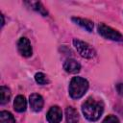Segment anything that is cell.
Segmentation results:
<instances>
[{"instance_id": "2", "label": "cell", "mask_w": 123, "mask_h": 123, "mask_svg": "<svg viewBox=\"0 0 123 123\" xmlns=\"http://www.w3.org/2000/svg\"><path fill=\"white\" fill-rule=\"evenodd\" d=\"M88 89V82L82 77H73L69 84V95L73 99H79Z\"/></svg>"}, {"instance_id": "5", "label": "cell", "mask_w": 123, "mask_h": 123, "mask_svg": "<svg viewBox=\"0 0 123 123\" xmlns=\"http://www.w3.org/2000/svg\"><path fill=\"white\" fill-rule=\"evenodd\" d=\"M62 118V109L58 106H53L50 108L46 114V119L49 123H60Z\"/></svg>"}, {"instance_id": "13", "label": "cell", "mask_w": 123, "mask_h": 123, "mask_svg": "<svg viewBox=\"0 0 123 123\" xmlns=\"http://www.w3.org/2000/svg\"><path fill=\"white\" fill-rule=\"evenodd\" d=\"M0 123H15V119L11 112L2 111L0 112Z\"/></svg>"}, {"instance_id": "16", "label": "cell", "mask_w": 123, "mask_h": 123, "mask_svg": "<svg viewBox=\"0 0 123 123\" xmlns=\"http://www.w3.org/2000/svg\"><path fill=\"white\" fill-rule=\"evenodd\" d=\"M102 123H120V122H119V119L116 116H114V115H108L103 120Z\"/></svg>"}, {"instance_id": "14", "label": "cell", "mask_w": 123, "mask_h": 123, "mask_svg": "<svg viewBox=\"0 0 123 123\" xmlns=\"http://www.w3.org/2000/svg\"><path fill=\"white\" fill-rule=\"evenodd\" d=\"M30 6L32 7L33 10H35L36 12L40 13L41 15H43V16L48 15V12L46 11V9L43 7V5L40 2H30Z\"/></svg>"}, {"instance_id": "9", "label": "cell", "mask_w": 123, "mask_h": 123, "mask_svg": "<svg viewBox=\"0 0 123 123\" xmlns=\"http://www.w3.org/2000/svg\"><path fill=\"white\" fill-rule=\"evenodd\" d=\"M72 21L79 25L80 27L84 28L85 30H86L87 32H91L92 29H93V22L88 20V19H86V18H81V17H72L71 18Z\"/></svg>"}, {"instance_id": "3", "label": "cell", "mask_w": 123, "mask_h": 123, "mask_svg": "<svg viewBox=\"0 0 123 123\" xmlns=\"http://www.w3.org/2000/svg\"><path fill=\"white\" fill-rule=\"evenodd\" d=\"M98 33L107 39L113 41H123V36L117 30L107 26L104 23H100L98 25Z\"/></svg>"}, {"instance_id": "7", "label": "cell", "mask_w": 123, "mask_h": 123, "mask_svg": "<svg viewBox=\"0 0 123 123\" xmlns=\"http://www.w3.org/2000/svg\"><path fill=\"white\" fill-rule=\"evenodd\" d=\"M29 103H30V107L34 111H40L43 108V98L41 95L37 94V93H33L30 95L29 97Z\"/></svg>"}, {"instance_id": "10", "label": "cell", "mask_w": 123, "mask_h": 123, "mask_svg": "<svg viewBox=\"0 0 123 123\" xmlns=\"http://www.w3.org/2000/svg\"><path fill=\"white\" fill-rule=\"evenodd\" d=\"M13 107H14V110L18 112H23L26 111V108H27V102H26V99L23 95H17L14 99V102H13Z\"/></svg>"}, {"instance_id": "6", "label": "cell", "mask_w": 123, "mask_h": 123, "mask_svg": "<svg viewBox=\"0 0 123 123\" xmlns=\"http://www.w3.org/2000/svg\"><path fill=\"white\" fill-rule=\"evenodd\" d=\"M17 48L19 53L23 56V57H31L33 54V50H32V46L31 43L29 41L28 38L26 37H20L18 42H17Z\"/></svg>"}, {"instance_id": "1", "label": "cell", "mask_w": 123, "mask_h": 123, "mask_svg": "<svg viewBox=\"0 0 123 123\" xmlns=\"http://www.w3.org/2000/svg\"><path fill=\"white\" fill-rule=\"evenodd\" d=\"M104 111V103L102 100L87 98L82 105V112L88 121H97Z\"/></svg>"}, {"instance_id": "11", "label": "cell", "mask_w": 123, "mask_h": 123, "mask_svg": "<svg viewBox=\"0 0 123 123\" xmlns=\"http://www.w3.org/2000/svg\"><path fill=\"white\" fill-rule=\"evenodd\" d=\"M65 116L67 123H78L79 122V114L77 111L72 107H67L65 110Z\"/></svg>"}, {"instance_id": "18", "label": "cell", "mask_w": 123, "mask_h": 123, "mask_svg": "<svg viewBox=\"0 0 123 123\" xmlns=\"http://www.w3.org/2000/svg\"><path fill=\"white\" fill-rule=\"evenodd\" d=\"M1 18H2V23H1V26H3V25H4V16H3V14H1Z\"/></svg>"}, {"instance_id": "15", "label": "cell", "mask_w": 123, "mask_h": 123, "mask_svg": "<svg viewBox=\"0 0 123 123\" xmlns=\"http://www.w3.org/2000/svg\"><path fill=\"white\" fill-rule=\"evenodd\" d=\"M35 80H36V82H37L38 85H41V86L46 85V84L49 83V81H48V79H47V76H46L44 73H42V72H37V73L35 75Z\"/></svg>"}, {"instance_id": "8", "label": "cell", "mask_w": 123, "mask_h": 123, "mask_svg": "<svg viewBox=\"0 0 123 123\" xmlns=\"http://www.w3.org/2000/svg\"><path fill=\"white\" fill-rule=\"evenodd\" d=\"M63 69L67 73L76 74L81 70V64L74 59H66L63 62Z\"/></svg>"}, {"instance_id": "12", "label": "cell", "mask_w": 123, "mask_h": 123, "mask_svg": "<svg viewBox=\"0 0 123 123\" xmlns=\"http://www.w3.org/2000/svg\"><path fill=\"white\" fill-rule=\"evenodd\" d=\"M11 96H12V93H11L10 88L5 86H1V87H0V104L1 105L7 104L10 101Z\"/></svg>"}, {"instance_id": "17", "label": "cell", "mask_w": 123, "mask_h": 123, "mask_svg": "<svg viewBox=\"0 0 123 123\" xmlns=\"http://www.w3.org/2000/svg\"><path fill=\"white\" fill-rule=\"evenodd\" d=\"M116 91L120 96H123V83H119L116 85Z\"/></svg>"}, {"instance_id": "4", "label": "cell", "mask_w": 123, "mask_h": 123, "mask_svg": "<svg viewBox=\"0 0 123 123\" xmlns=\"http://www.w3.org/2000/svg\"><path fill=\"white\" fill-rule=\"evenodd\" d=\"M73 45L74 47L76 48L77 52L83 57V58H86V59H92L96 52L95 50L93 49L92 46H90L88 43L83 41V40H80V39H77V38H74L73 39Z\"/></svg>"}]
</instances>
